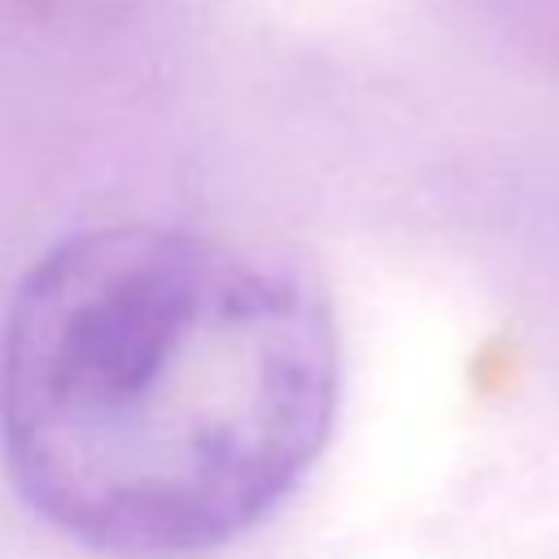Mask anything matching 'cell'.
I'll return each mask as SVG.
<instances>
[{
    "mask_svg": "<svg viewBox=\"0 0 559 559\" xmlns=\"http://www.w3.org/2000/svg\"><path fill=\"white\" fill-rule=\"evenodd\" d=\"M341 397L328 297L288 262L153 223L52 245L0 332V450L57 533L179 559L262 524Z\"/></svg>",
    "mask_w": 559,
    "mask_h": 559,
    "instance_id": "obj_1",
    "label": "cell"
}]
</instances>
